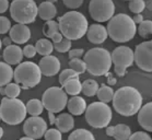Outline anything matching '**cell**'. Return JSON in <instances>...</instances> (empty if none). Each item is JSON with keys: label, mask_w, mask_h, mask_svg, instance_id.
Listing matches in <instances>:
<instances>
[{"label": "cell", "mask_w": 152, "mask_h": 140, "mask_svg": "<svg viewBox=\"0 0 152 140\" xmlns=\"http://www.w3.org/2000/svg\"><path fill=\"white\" fill-rule=\"evenodd\" d=\"M142 95L134 86H121L114 92L113 107L121 116L129 117L138 113L142 106Z\"/></svg>", "instance_id": "1"}, {"label": "cell", "mask_w": 152, "mask_h": 140, "mask_svg": "<svg viewBox=\"0 0 152 140\" xmlns=\"http://www.w3.org/2000/svg\"><path fill=\"white\" fill-rule=\"evenodd\" d=\"M58 25L64 37L70 41H77L86 34L89 22L81 12L72 10L58 18Z\"/></svg>", "instance_id": "2"}, {"label": "cell", "mask_w": 152, "mask_h": 140, "mask_svg": "<svg viewBox=\"0 0 152 140\" xmlns=\"http://www.w3.org/2000/svg\"><path fill=\"white\" fill-rule=\"evenodd\" d=\"M108 37L116 43H127L135 37L137 33V24L132 17L125 13H118L108 20L107 23Z\"/></svg>", "instance_id": "3"}, {"label": "cell", "mask_w": 152, "mask_h": 140, "mask_svg": "<svg viewBox=\"0 0 152 140\" xmlns=\"http://www.w3.org/2000/svg\"><path fill=\"white\" fill-rule=\"evenodd\" d=\"M83 60L86 62V71L95 77L105 75L111 70V53L103 47H94L84 53Z\"/></svg>", "instance_id": "4"}, {"label": "cell", "mask_w": 152, "mask_h": 140, "mask_svg": "<svg viewBox=\"0 0 152 140\" xmlns=\"http://www.w3.org/2000/svg\"><path fill=\"white\" fill-rule=\"evenodd\" d=\"M25 104L18 97H2L0 103V117L7 125H19L23 123L26 116Z\"/></svg>", "instance_id": "5"}, {"label": "cell", "mask_w": 152, "mask_h": 140, "mask_svg": "<svg viewBox=\"0 0 152 140\" xmlns=\"http://www.w3.org/2000/svg\"><path fill=\"white\" fill-rule=\"evenodd\" d=\"M42 72L38 65L32 62H21L13 70V80L21 89H32L41 82Z\"/></svg>", "instance_id": "6"}, {"label": "cell", "mask_w": 152, "mask_h": 140, "mask_svg": "<svg viewBox=\"0 0 152 140\" xmlns=\"http://www.w3.org/2000/svg\"><path fill=\"white\" fill-rule=\"evenodd\" d=\"M86 120L91 127L93 128H105L110 125L112 120V108L107 105V103L104 102H93L90 105L86 106Z\"/></svg>", "instance_id": "7"}, {"label": "cell", "mask_w": 152, "mask_h": 140, "mask_svg": "<svg viewBox=\"0 0 152 140\" xmlns=\"http://www.w3.org/2000/svg\"><path fill=\"white\" fill-rule=\"evenodd\" d=\"M9 10L15 23L31 24L37 17V4L34 0H12Z\"/></svg>", "instance_id": "8"}, {"label": "cell", "mask_w": 152, "mask_h": 140, "mask_svg": "<svg viewBox=\"0 0 152 140\" xmlns=\"http://www.w3.org/2000/svg\"><path fill=\"white\" fill-rule=\"evenodd\" d=\"M44 108L53 113H60L65 109L68 102V94L59 86H50L42 95Z\"/></svg>", "instance_id": "9"}, {"label": "cell", "mask_w": 152, "mask_h": 140, "mask_svg": "<svg viewBox=\"0 0 152 140\" xmlns=\"http://www.w3.org/2000/svg\"><path fill=\"white\" fill-rule=\"evenodd\" d=\"M112 64L114 65L115 73L118 77H124L127 73V69L135 62L134 51L128 46H118L111 53Z\"/></svg>", "instance_id": "10"}, {"label": "cell", "mask_w": 152, "mask_h": 140, "mask_svg": "<svg viewBox=\"0 0 152 140\" xmlns=\"http://www.w3.org/2000/svg\"><path fill=\"white\" fill-rule=\"evenodd\" d=\"M89 13L99 23L107 22L114 15L115 4L113 0H91L89 4Z\"/></svg>", "instance_id": "11"}, {"label": "cell", "mask_w": 152, "mask_h": 140, "mask_svg": "<svg viewBox=\"0 0 152 140\" xmlns=\"http://www.w3.org/2000/svg\"><path fill=\"white\" fill-rule=\"evenodd\" d=\"M134 58L138 68L145 72H152V41L142 42L137 45Z\"/></svg>", "instance_id": "12"}, {"label": "cell", "mask_w": 152, "mask_h": 140, "mask_svg": "<svg viewBox=\"0 0 152 140\" xmlns=\"http://www.w3.org/2000/svg\"><path fill=\"white\" fill-rule=\"evenodd\" d=\"M47 130V123L41 116H31L23 123V133L32 139H39Z\"/></svg>", "instance_id": "13"}, {"label": "cell", "mask_w": 152, "mask_h": 140, "mask_svg": "<svg viewBox=\"0 0 152 140\" xmlns=\"http://www.w3.org/2000/svg\"><path fill=\"white\" fill-rule=\"evenodd\" d=\"M60 62L56 56L52 54L47 56H43V58L38 62V67L41 72L45 77H54L60 71Z\"/></svg>", "instance_id": "14"}, {"label": "cell", "mask_w": 152, "mask_h": 140, "mask_svg": "<svg viewBox=\"0 0 152 140\" xmlns=\"http://www.w3.org/2000/svg\"><path fill=\"white\" fill-rule=\"evenodd\" d=\"M9 36L15 44H25L31 38V30L28 26V24L17 23L15 25L11 26L9 31Z\"/></svg>", "instance_id": "15"}, {"label": "cell", "mask_w": 152, "mask_h": 140, "mask_svg": "<svg viewBox=\"0 0 152 140\" xmlns=\"http://www.w3.org/2000/svg\"><path fill=\"white\" fill-rule=\"evenodd\" d=\"M86 35L88 37V41L92 44H103L108 37L106 27L100 23L91 24L90 26L88 27Z\"/></svg>", "instance_id": "16"}, {"label": "cell", "mask_w": 152, "mask_h": 140, "mask_svg": "<svg viewBox=\"0 0 152 140\" xmlns=\"http://www.w3.org/2000/svg\"><path fill=\"white\" fill-rule=\"evenodd\" d=\"M23 51L22 48L19 45L11 44L9 46H6L2 54L4 62H6L9 65H19L23 60Z\"/></svg>", "instance_id": "17"}, {"label": "cell", "mask_w": 152, "mask_h": 140, "mask_svg": "<svg viewBox=\"0 0 152 140\" xmlns=\"http://www.w3.org/2000/svg\"><path fill=\"white\" fill-rule=\"evenodd\" d=\"M138 123L145 131L152 133V102L142 105L138 111Z\"/></svg>", "instance_id": "18"}, {"label": "cell", "mask_w": 152, "mask_h": 140, "mask_svg": "<svg viewBox=\"0 0 152 140\" xmlns=\"http://www.w3.org/2000/svg\"><path fill=\"white\" fill-rule=\"evenodd\" d=\"M67 108L69 111V113L73 116H80L84 114L86 108V102L82 96L79 95H72L68 100L67 102Z\"/></svg>", "instance_id": "19"}, {"label": "cell", "mask_w": 152, "mask_h": 140, "mask_svg": "<svg viewBox=\"0 0 152 140\" xmlns=\"http://www.w3.org/2000/svg\"><path fill=\"white\" fill-rule=\"evenodd\" d=\"M55 125L57 129L64 133H69L75 127V119H73V115L70 113H61L58 116H56Z\"/></svg>", "instance_id": "20"}, {"label": "cell", "mask_w": 152, "mask_h": 140, "mask_svg": "<svg viewBox=\"0 0 152 140\" xmlns=\"http://www.w3.org/2000/svg\"><path fill=\"white\" fill-rule=\"evenodd\" d=\"M37 15L42 20H53L57 15V8L53 2L44 1L37 7Z\"/></svg>", "instance_id": "21"}, {"label": "cell", "mask_w": 152, "mask_h": 140, "mask_svg": "<svg viewBox=\"0 0 152 140\" xmlns=\"http://www.w3.org/2000/svg\"><path fill=\"white\" fill-rule=\"evenodd\" d=\"M13 79V69L6 62H0V86H4Z\"/></svg>", "instance_id": "22"}, {"label": "cell", "mask_w": 152, "mask_h": 140, "mask_svg": "<svg viewBox=\"0 0 152 140\" xmlns=\"http://www.w3.org/2000/svg\"><path fill=\"white\" fill-rule=\"evenodd\" d=\"M62 88L65 90V92L69 95H79L81 93V89H82V83L80 82L79 78H75L67 81L62 86Z\"/></svg>", "instance_id": "23"}, {"label": "cell", "mask_w": 152, "mask_h": 140, "mask_svg": "<svg viewBox=\"0 0 152 140\" xmlns=\"http://www.w3.org/2000/svg\"><path fill=\"white\" fill-rule=\"evenodd\" d=\"M26 113L31 116H39L43 111H44V105L42 103L41 100L37 99H32L26 103Z\"/></svg>", "instance_id": "24"}, {"label": "cell", "mask_w": 152, "mask_h": 140, "mask_svg": "<svg viewBox=\"0 0 152 140\" xmlns=\"http://www.w3.org/2000/svg\"><path fill=\"white\" fill-rule=\"evenodd\" d=\"M96 96L99 97V101H101V102L110 103L112 102L113 96H114V90H113V88H111V86H107V84L103 83L99 86Z\"/></svg>", "instance_id": "25"}, {"label": "cell", "mask_w": 152, "mask_h": 140, "mask_svg": "<svg viewBox=\"0 0 152 140\" xmlns=\"http://www.w3.org/2000/svg\"><path fill=\"white\" fill-rule=\"evenodd\" d=\"M35 48H36L37 54L42 55V56H47V55L52 54L54 51V44H52V42L49 41L48 38H41L36 42Z\"/></svg>", "instance_id": "26"}, {"label": "cell", "mask_w": 152, "mask_h": 140, "mask_svg": "<svg viewBox=\"0 0 152 140\" xmlns=\"http://www.w3.org/2000/svg\"><path fill=\"white\" fill-rule=\"evenodd\" d=\"M99 83L93 79H86L82 82V89L81 92L86 96L92 97V96L96 95V92L99 90Z\"/></svg>", "instance_id": "27"}, {"label": "cell", "mask_w": 152, "mask_h": 140, "mask_svg": "<svg viewBox=\"0 0 152 140\" xmlns=\"http://www.w3.org/2000/svg\"><path fill=\"white\" fill-rule=\"evenodd\" d=\"M115 127V133H114V138L117 140H126L129 139V137L132 135V129L130 127L125 125V124H118Z\"/></svg>", "instance_id": "28"}, {"label": "cell", "mask_w": 152, "mask_h": 140, "mask_svg": "<svg viewBox=\"0 0 152 140\" xmlns=\"http://www.w3.org/2000/svg\"><path fill=\"white\" fill-rule=\"evenodd\" d=\"M69 140H94V135L84 128L73 130L68 137Z\"/></svg>", "instance_id": "29"}, {"label": "cell", "mask_w": 152, "mask_h": 140, "mask_svg": "<svg viewBox=\"0 0 152 140\" xmlns=\"http://www.w3.org/2000/svg\"><path fill=\"white\" fill-rule=\"evenodd\" d=\"M59 32V25L58 22H56L54 20H48L46 21L44 26H43V34L45 35L47 38H50L53 35Z\"/></svg>", "instance_id": "30"}, {"label": "cell", "mask_w": 152, "mask_h": 140, "mask_svg": "<svg viewBox=\"0 0 152 140\" xmlns=\"http://www.w3.org/2000/svg\"><path fill=\"white\" fill-rule=\"evenodd\" d=\"M139 35L143 38L149 37L152 34V21L151 20H143L141 23L138 24L137 27Z\"/></svg>", "instance_id": "31"}, {"label": "cell", "mask_w": 152, "mask_h": 140, "mask_svg": "<svg viewBox=\"0 0 152 140\" xmlns=\"http://www.w3.org/2000/svg\"><path fill=\"white\" fill-rule=\"evenodd\" d=\"M69 68L78 72L79 75H82L86 71V66L84 60L81 58H71L69 62Z\"/></svg>", "instance_id": "32"}, {"label": "cell", "mask_w": 152, "mask_h": 140, "mask_svg": "<svg viewBox=\"0 0 152 140\" xmlns=\"http://www.w3.org/2000/svg\"><path fill=\"white\" fill-rule=\"evenodd\" d=\"M75 78H79V73L76 72L75 70H72L71 68H68V69H65V70H62L60 72V75H59V83L64 86L67 81H69L71 79H75Z\"/></svg>", "instance_id": "33"}, {"label": "cell", "mask_w": 152, "mask_h": 140, "mask_svg": "<svg viewBox=\"0 0 152 140\" xmlns=\"http://www.w3.org/2000/svg\"><path fill=\"white\" fill-rule=\"evenodd\" d=\"M4 91H6V96L8 97H18L21 93V86L15 82L14 83L9 82L4 86Z\"/></svg>", "instance_id": "34"}, {"label": "cell", "mask_w": 152, "mask_h": 140, "mask_svg": "<svg viewBox=\"0 0 152 140\" xmlns=\"http://www.w3.org/2000/svg\"><path fill=\"white\" fill-rule=\"evenodd\" d=\"M128 7L132 13H142V11L145 9V0H130Z\"/></svg>", "instance_id": "35"}, {"label": "cell", "mask_w": 152, "mask_h": 140, "mask_svg": "<svg viewBox=\"0 0 152 140\" xmlns=\"http://www.w3.org/2000/svg\"><path fill=\"white\" fill-rule=\"evenodd\" d=\"M54 49H56L58 53H68L71 49V41L64 37L60 42L54 44Z\"/></svg>", "instance_id": "36"}, {"label": "cell", "mask_w": 152, "mask_h": 140, "mask_svg": "<svg viewBox=\"0 0 152 140\" xmlns=\"http://www.w3.org/2000/svg\"><path fill=\"white\" fill-rule=\"evenodd\" d=\"M44 138L46 140H61L62 135L61 131L57 128H50L46 130V133H44Z\"/></svg>", "instance_id": "37"}, {"label": "cell", "mask_w": 152, "mask_h": 140, "mask_svg": "<svg viewBox=\"0 0 152 140\" xmlns=\"http://www.w3.org/2000/svg\"><path fill=\"white\" fill-rule=\"evenodd\" d=\"M11 26V22L7 17H0V34H7Z\"/></svg>", "instance_id": "38"}, {"label": "cell", "mask_w": 152, "mask_h": 140, "mask_svg": "<svg viewBox=\"0 0 152 140\" xmlns=\"http://www.w3.org/2000/svg\"><path fill=\"white\" fill-rule=\"evenodd\" d=\"M22 51H23V56H25L26 58H33L35 57V55L37 54L34 45H25V47L22 49Z\"/></svg>", "instance_id": "39"}, {"label": "cell", "mask_w": 152, "mask_h": 140, "mask_svg": "<svg viewBox=\"0 0 152 140\" xmlns=\"http://www.w3.org/2000/svg\"><path fill=\"white\" fill-rule=\"evenodd\" d=\"M130 140H150L151 139V136L149 135L147 131H136V133H132L130 137H129Z\"/></svg>", "instance_id": "40"}, {"label": "cell", "mask_w": 152, "mask_h": 140, "mask_svg": "<svg viewBox=\"0 0 152 140\" xmlns=\"http://www.w3.org/2000/svg\"><path fill=\"white\" fill-rule=\"evenodd\" d=\"M84 0H62L64 4L69 9H78L83 4Z\"/></svg>", "instance_id": "41"}, {"label": "cell", "mask_w": 152, "mask_h": 140, "mask_svg": "<svg viewBox=\"0 0 152 140\" xmlns=\"http://www.w3.org/2000/svg\"><path fill=\"white\" fill-rule=\"evenodd\" d=\"M69 54V58H81L83 55H84V51L82 48H73V49H70L68 51Z\"/></svg>", "instance_id": "42"}, {"label": "cell", "mask_w": 152, "mask_h": 140, "mask_svg": "<svg viewBox=\"0 0 152 140\" xmlns=\"http://www.w3.org/2000/svg\"><path fill=\"white\" fill-rule=\"evenodd\" d=\"M9 0H0V13H4L9 9Z\"/></svg>", "instance_id": "43"}, {"label": "cell", "mask_w": 152, "mask_h": 140, "mask_svg": "<svg viewBox=\"0 0 152 140\" xmlns=\"http://www.w3.org/2000/svg\"><path fill=\"white\" fill-rule=\"evenodd\" d=\"M50 38H52V42H53V43L55 44V43H58V42L61 41L62 38H64V35H62L61 33H60V31H59V32H57V33H55V34L53 35V36Z\"/></svg>", "instance_id": "44"}, {"label": "cell", "mask_w": 152, "mask_h": 140, "mask_svg": "<svg viewBox=\"0 0 152 140\" xmlns=\"http://www.w3.org/2000/svg\"><path fill=\"white\" fill-rule=\"evenodd\" d=\"M105 75H106L107 78H108V79H107V82H108V84H110V86H114V84H116L117 80H116V78H114V77H113V75L110 73V71L107 72Z\"/></svg>", "instance_id": "45"}, {"label": "cell", "mask_w": 152, "mask_h": 140, "mask_svg": "<svg viewBox=\"0 0 152 140\" xmlns=\"http://www.w3.org/2000/svg\"><path fill=\"white\" fill-rule=\"evenodd\" d=\"M132 20H134V22L136 24L141 23L142 21H143V15H142V13H136L134 15V18H132Z\"/></svg>", "instance_id": "46"}, {"label": "cell", "mask_w": 152, "mask_h": 140, "mask_svg": "<svg viewBox=\"0 0 152 140\" xmlns=\"http://www.w3.org/2000/svg\"><path fill=\"white\" fill-rule=\"evenodd\" d=\"M106 130H105V133L108 137H113L114 136V133H115V127L114 126H106L105 127Z\"/></svg>", "instance_id": "47"}, {"label": "cell", "mask_w": 152, "mask_h": 140, "mask_svg": "<svg viewBox=\"0 0 152 140\" xmlns=\"http://www.w3.org/2000/svg\"><path fill=\"white\" fill-rule=\"evenodd\" d=\"M48 119H49V124H50V125H55V120H56L55 113L48 112Z\"/></svg>", "instance_id": "48"}, {"label": "cell", "mask_w": 152, "mask_h": 140, "mask_svg": "<svg viewBox=\"0 0 152 140\" xmlns=\"http://www.w3.org/2000/svg\"><path fill=\"white\" fill-rule=\"evenodd\" d=\"M1 42H2V45H4V46H9V45H11L13 42H12V40L10 38V36L8 37V36H6V37L4 38V40H1Z\"/></svg>", "instance_id": "49"}, {"label": "cell", "mask_w": 152, "mask_h": 140, "mask_svg": "<svg viewBox=\"0 0 152 140\" xmlns=\"http://www.w3.org/2000/svg\"><path fill=\"white\" fill-rule=\"evenodd\" d=\"M145 8L149 9L150 11H152V0H147L145 1Z\"/></svg>", "instance_id": "50"}, {"label": "cell", "mask_w": 152, "mask_h": 140, "mask_svg": "<svg viewBox=\"0 0 152 140\" xmlns=\"http://www.w3.org/2000/svg\"><path fill=\"white\" fill-rule=\"evenodd\" d=\"M0 94L2 96H6V91H4V86H0Z\"/></svg>", "instance_id": "51"}, {"label": "cell", "mask_w": 152, "mask_h": 140, "mask_svg": "<svg viewBox=\"0 0 152 140\" xmlns=\"http://www.w3.org/2000/svg\"><path fill=\"white\" fill-rule=\"evenodd\" d=\"M21 140H33V139L30 138L28 136H24V137H22V138H21Z\"/></svg>", "instance_id": "52"}, {"label": "cell", "mask_w": 152, "mask_h": 140, "mask_svg": "<svg viewBox=\"0 0 152 140\" xmlns=\"http://www.w3.org/2000/svg\"><path fill=\"white\" fill-rule=\"evenodd\" d=\"M2 136H4V128H2V127H0V139L2 138Z\"/></svg>", "instance_id": "53"}, {"label": "cell", "mask_w": 152, "mask_h": 140, "mask_svg": "<svg viewBox=\"0 0 152 140\" xmlns=\"http://www.w3.org/2000/svg\"><path fill=\"white\" fill-rule=\"evenodd\" d=\"M46 1H49V2H53V4H54V2H56L57 0H46Z\"/></svg>", "instance_id": "54"}, {"label": "cell", "mask_w": 152, "mask_h": 140, "mask_svg": "<svg viewBox=\"0 0 152 140\" xmlns=\"http://www.w3.org/2000/svg\"><path fill=\"white\" fill-rule=\"evenodd\" d=\"M1 47H2V42H1V40H0V49H1Z\"/></svg>", "instance_id": "55"}, {"label": "cell", "mask_w": 152, "mask_h": 140, "mask_svg": "<svg viewBox=\"0 0 152 140\" xmlns=\"http://www.w3.org/2000/svg\"><path fill=\"white\" fill-rule=\"evenodd\" d=\"M125 1H130V0H125Z\"/></svg>", "instance_id": "56"}, {"label": "cell", "mask_w": 152, "mask_h": 140, "mask_svg": "<svg viewBox=\"0 0 152 140\" xmlns=\"http://www.w3.org/2000/svg\"><path fill=\"white\" fill-rule=\"evenodd\" d=\"M0 120H1V117H0Z\"/></svg>", "instance_id": "57"}, {"label": "cell", "mask_w": 152, "mask_h": 140, "mask_svg": "<svg viewBox=\"0 0 152 140\" xmlns=\"http://www.w3.org/2000/svg\"><path fill=\"white\" fill-rule=\"evenodd\" d=\"M0 58H1V57H0Z\"/></svg>", "instance_id": "58"}]
</instances>
